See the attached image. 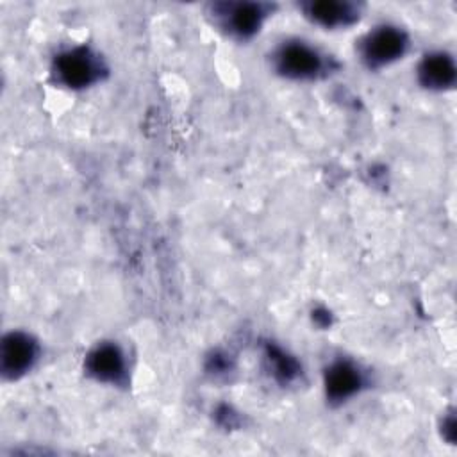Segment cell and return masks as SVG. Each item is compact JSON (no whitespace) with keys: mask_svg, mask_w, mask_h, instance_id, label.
Wrapping results in <instances>:
<instances>
[{"mask_svg":"<svg viewBox=\"0 0 457 457\" xmlns=\"http://www.w3.org/2000/svg\"><path fill=\"white\" fill-rule=\"evenodd\" d=\"M407 46L405 34L396 27H378L362 43V55L370 66H382L398 59Z\"/></svg>","mask_w":457,"mask_h":457,"instance_id":"1","label":"cell"},{"mask_svg":"<svg viewBox=\"0 0 457 457\" xmlns=\"http://www.w3.org/2000/svg\"><path fill=\"white\" fill-rule=\"evenodd\" d=\"M55 71L70 87H84L96 80L100 66L96 57L86 48H75L57 57Z\"/></svg>","mask_w":457,"mask_h":457,"instance_id":"2","label":"cell"},{"mask_svg":"<svg viewBox=\"0 0 457 457\" xmlns=\"http://www.w3.org/2000/svg\"><path fill=\"white\" fill-rule=\"evenodd\" d=\"M320 54L305 43H287L277 52V68L293 79H311L321 70Z\"/></svg>","mask_w":457,"mask_h":457,"instance_id":"3","label":"cell"},{"mask_svg":"<svg viewBox=\"0 0 457 457\" xmlns=\"http://www.w3.org/2000/svg\"><path fill=\"white\" fill-rule=\"evenodd\" d=\"M220 14H225L228 29L241 36L248 37L255 34L268 14V9L264 4H253V2H241V4H221L216 7Z\"/></svg>","mask_w":457,"mask_h":457,"instance_id":"4","label":"cell"},{"mask_svg":"<svg viewBox=\"0 0 457 457\" xmlns=\"http://www.w3.org/2000/svg\"><path fill=\"white\" fill-rule=\"evenodd\" d=\"M36 359V343L21 334V332H12L4 339L2 345V370L16 377L23 371H27Z\"/></svg>","mask_w":457,"mask_h":457,"instance_id":"5","label":"cell"},{"mask_svg":"<svg viewBox=\"0 0 457 457\" xmlns=\"http://www.w3.org/2000/svg\"><path fill=\"white\" fill-rule=\"evenodd\" d=\"M305 14L323 25V27H339L352 23L359 12L357 7L350 2H336V0H321V2H309L303 4Z\"/></svg>","mask_w":457,"mask_h":457,"instance_id":"6","label":"cell"},{"mask_svg":"<svg viewBox=\"0 0 457 457\" xmlns=\"http://www.w3.org/2000/svg\"><path fill=\"white\" fill-rule=\"evenodd\" d=\"M87 368H89V373H93L96 378L116 382L120 380L125 370L123 355L116 346L102 345L89 355Z\"/></svg>","mask_w":457,"mask_h":457,"instance_id":"7","label":"cell"},{"mask_svg":"<svg viewBox=\"0 0 457 457\" xmlns=\"http://www.w3.org/2000/svg\"><path fill=\"white\" fill-rule=\"evenodd\" d=\"M420 79L428 87H446L455 80V66L446 54L427 55L420 66Z\"/></svg>","mask_w":457,"mask_h":457,"instance_id":"8","label":"cell"},{"mask_svg":"<svg viewBox=\"0 0 457 457\" xmlns=\"http://www.w3.org/2000/svg\"><path fill=\"white\" fill-rule=\"evenodd\" d=\"M327 395L332 400H345L352 396L359 386H361V377L357 370L348 364V362H336L328 371H327Z\"/></svg>","mask_w":457,"mask_h":457,"instance_id":"9","label":"cell"}]
</instances>
